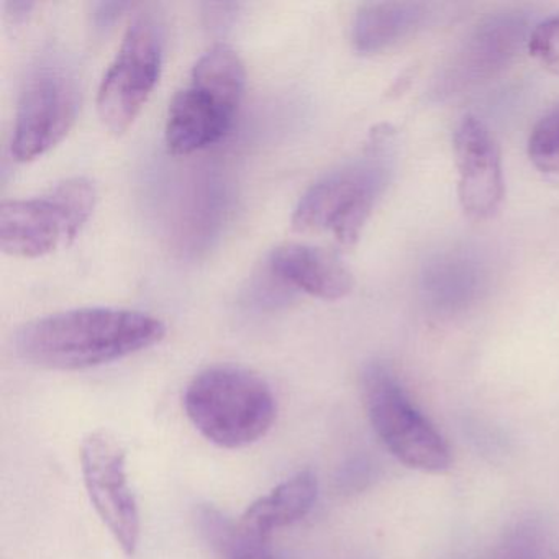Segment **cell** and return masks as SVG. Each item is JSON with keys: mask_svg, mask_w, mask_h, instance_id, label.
<instances>
[{"mask_svg": "<svg viewBox=\"0 0 559 559\" xmlns=\"http://www.w3.org/2000/svg\"><path fill=\"white\" fill-rule=\"evenodd\" d=\"M166 335L156 317L136 310H68L28 322L15 335V352L28 365L80 371L152 348Z\"/></svg>", "mask_w": 559, "mask_h": 559, "instance_id": "cell-1", "label": "cell"}, {"mask_svg": "<svg viewBox=\"0 0 559 559\" xmlns=\"http://www.w3.org/2000/svg\"><path fill=\"white\" fill-rule=\"evenodd\" d=\"M185 408L202 437L227 450L266 437L277 411L270 384L251 369L235 365L199 372L186 389Z\"/></svg>", "mask_w": 559, "mask_h": 559, "instance_id": "cell-2", "label": "cell"}, {"mask_svg": "<svg viewBox=\"0 0 559 559\" xmlns=\"http://www.w3.org/2000/svg\"><path fill=\"white\" fill-rule=\"evenodd\" d=\"M247 71L240 55L215 45L192 68L189 83L176 94L166 120V145L186 156L221 142L240 109Z\"/></svg>", "mask_w": 559, "mask_h": 559, "instance_id": "cell-3", "label": "cell"}, {"mask_svg": "<svg viewBox=\"0 0 559 559\" xmlns=\"http://www.w3.org/2000/svg\"><path fill=\"white\" fill-rule=\"evenodd\" d=\"M93 182L67 179L47 194L0 205V247L15 258H41L68 247L96 207Z\"/></svg>", "mask_w": 559, "mask_h": 559, "instance_id": "cell-4", "label": "cell"}, {"mask_svg": "<svg viewBox=\"0 0 559 559\" xmlns=\"http://www.w3.org/2000/svg\"><path fill=\"white\" fill-rule=\"evenodd\" d=\"M388 181L389 166L378 155L366 156L323 176L297 204L294 230L326 231L343 247H353Z\"/></svg>", "mask_w": 559, "mask_h": 559, "instance_id": "cell-5", "label": "cell"}, {"mask_svg": "<svg viewBox=\"0 0 559 559\" xmlns=\"http://www.w3.org/2000/svg\"><path fill=\"white\" fill-rule=\"evenodd\" d=\"M362 395L372 428L401 463L424 473H441L450 467L447 441L415 407L388 366L372 362L366 368Z\"/></svg>", "mask_w": 559, "mask_h": 559, "instance_id": "cell-6", "label": "cell"}, {"mask_svg": "<svg viewBox=\"0 0 559 559\" xmlns=\"http://www.w3.org/2000/svg\"><path fill=\"white\" fill-rule=\"evenodd\" d=\"M165 34L153 12L133 19L117 57L104 74L97 110L104 126L122 135L142 112L162 74Z\"/></svg>", "mask_w": 559, "mask_h": 559, "instance_id": "cell-7", "label": "cell"}, {"mask_svg": "<svg viewBox=\"0 0 559 559\" xmlns=\"http://www.w3.org/2000/svg\"><path fill=\"white\" fill-rule=\"evenodd\" d=\"M81 107L76 73L58 58L40 61L28 74L19 100L12 155L27 163L47 155L73 129Z\"/></svg>", "mask_w": 559, "mask_h": 559, "instance_id": "cell-8", "label": "cell"}, {"mask_svg": "<svg viewBox=\"0 0 559 559\" xmlns=\"http://www.w3.org/2000/svg\"><path fill=\"white\" fill-rule=\"evenodd\" d=\"M81 471L87 496L104 525L127 556L139 548V503L127 474V453L116 435L91 431L81 444Z\"/></svg>", "mask_w": 559, "mask_h": 559, "instance_id": "cell-9", "label": "cell"}, {"mask_svg": "<svg viewBox=\"0 0 559 559\" xmlns=\"http://www.w3.org/2000/svg\"><path fill=\"white\" fill-rule=\"evenodd\" d=\"M532 28L522 12H503L480 22L441 73L438 96H456L502 74L526 47Z\"/></svg>", "mask_w": 559, "mask_h": 559, "instance_id": "cell-10", "label": "cell"}, {"mask_svg": "<svg viewBox=\"0 0 559 559\" xmlns=\"http://www.w3.org/2000/svg\"><path fill=\"white\" fill-rule=\"evenodd\" d=\"M457 199L474 221L492 217L506 195L502 156L489 127L474 116L461 120L454 132Z\"/></svg>", "mask_w": 559, "mask_h": 559, "instance_id": "cell-11", "label": "cell"}, {"mask_svg": "<svg viewBox=\"0 0 559 559\" xmlns=\"http://www.w3.org/2000/svg\"><path fill=\"white\" fill-rule=\"evenodd\" d=\"M271 276L322 300L345 299L355 287L353 274L333 253L302 243H286L271 253Z\"/></svg>", "mask_w": 559, "mask_h": 559, "instance_id": "cell-12", "label": "cell"}, {"mask_svg": "<svg viewBox=\"0 0 559 559\" xmlns=\"http://www.w3.org/2000/svg\"><path fill=\"white\" fill-rule=\"evenodd\" d=\"M319 483L312 471H300L248 507L237 523L245 538L270 542L276 530L302 520L316 506Z\"/></svg>", "mask_w": 559, "mask_h": 559, "instance_id": "cell-13", "label": "cell"}, {"mask_svg": "<svg viewBox=\"0 0 559 559\" xmlns=\"http://www.w3.org/2000/svg\"><path fill=\"white\" fill-rule=\"evenodd\" d=\"M486 286V270L476 254L464 250L438 254L425 266L421 293L431 309L454 313L476 304Z\"/></svg>", "mask_w": 559, "mask_h": 559, "instance_id": "cell-14", "label": "cell"}, {"mask_svg": "<svg viewBox=\"0 0 559 559\" xmlns=\"http://www.w3.org/2000/svg\"><path fill=\"white\" fill-rule=\"evenodd\" d=\"M430 15V8L421 2H371L361 5L353 21V48L361 55L391 50L421 31Z\"/></svg>", "mask_w": 559, "mask_h": 559, "instance_id": "cell-15", "label": "cell"}, {"mask_svg": "<svg viewBox=\"0 0 559 559\" xmlns=\"http://www.w3.org/2000/svg\"><path fill=\"white\" fill-rule=\"evenodd\" d=\"M202 530L209 542L221 552L224 559H274L270 545L263 542H253L245 538L237 530V525L222 516L214 509H204L201 513Z\"/></svg>", "mask_w": 559, "mask_h": 559, "instance_id": "cell-16", "label": "cell"}, {"mask_svg": "<svg viewBox=\"0 0 559 559\" xmlns=\"http://www.w3.org/2000/svg\"><path fill=\"white\" fill-rule=\"evenodd\" d=\"M528 158L538 171L559 176V104L533 127L528 139Z\"/></svg>", "mask_w": 559, "mask_h": 559, "instance_id": "cell-17", "label": "cell"}, {"mask_svg": "<svg viewBox=\"0 0 559 559\" xmlns=\"http://www.w3.org/2000/svg\"><path fill=\"white\" fill-rule=\"evenodd\" d=\"M526 50L543 70L559 76V15L533 25Z\"/></svg>", "mask_w": 559, "mask_h": 559, "instance_id": "cell-18", "label": "cell"}, {"mask_svg": "<svg viewBox=\"0 0 559 559\" xmlns=\"http://www.w3.org/2000/svg\"><path fill=\"white\" fill-rule=\"evenodd\" d=\"M127 8V4H97L96 11H94V22H96L97 28L107 27V25L112 24L117 17H119L120 12Z\"/></svg>", "mask_w": 559, "mask_h": 559, "instance_id": "cell-19", "label": "cell"}, {"mask_svg": "<svg viewBox=\"0 0 559 559\" xmlns=\"http://www.w3.org/2000/svg\"><path fill=\"white\" fill-rule=\"evenodd\" d=\"M8 9L9 15L14 21H19V19H25V15H28V12L34 9V4L32 2H9Z\"/></svg>", "mask_w": 559, "mask_h": 559, "instance_id": "cell-20", "label": "cell"}]
</instances>
